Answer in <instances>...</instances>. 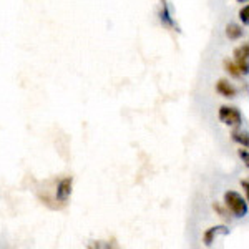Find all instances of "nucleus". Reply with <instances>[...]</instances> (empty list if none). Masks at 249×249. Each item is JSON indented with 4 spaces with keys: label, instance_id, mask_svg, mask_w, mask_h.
<instances>
[{
    "label": "nucleus",
    "instance_id": "nucleus-1",
    "mask_svg": "<svg viewBox=\"0 0 249 249\" xmlns=\"http://www.w3.org/2000/svg\"><path fill=\"white\" fill-rule=\"evenodd\" d=\"M224 203H226V208L236 216V218H244L249 211L248 201L236 191H228L226 195H224Z\"/></svg>",
    "mask_w": 249,
    "mask_h": 249
},
{
    "label": "nucleus",
    "instance_id": "nucleus-2",
    "mask_svg": "<svg viewBox=\"0 0 249 249\" xmlns=\"http://www.w3.org/2000/svg\"><path fill=\"white\" fill-rule=\"evenodd\" d=\"M219 120L224 124H228V126H241V123H243V115H241V111L234 107H221Z\"/></svg>",
    "mask_w": 249,
    "mask_h": 249
},
{
    "label": "nucleus",
    "instance_id": "nucleus-3",
    "mask_svg": "<svg viewBox=\"0 0 249 249\" xmlns=\"http://www.w3.org/2000/svg\"><path fill=\"white\" fill-rule=\"evenodd\" d=\"M234 60H236V65L241 70L243 75H248L249 73V47L248 43H243L241 47H238L234 50Z\"/></svg>",
    "mask_w": 249,
    "mask_h": 249
},
{
    "label": "nucleus",
    "instance_id": "nucleus-4",
    "mask_svg": "<svg viewBox=\"0 0 249 249\" xmlns=\"http://www.w3.org/2000/svg\"><path fill=\"white\" fill-rule=\"evenodd\" d=\"M71 195V178H63L60 179L57 186V199L60 203H65Z\"/></svg>",
    "mask_w": 249,
    "mask_h": 249
},
{
    "label": "nucleus",
    "instance_id": "nucleus-5",
    "mask_svg": "<svg viewBox=\"0 0 249 249\" xmlns=\"http://www.w3.org/2000/svg\"><path fill=\"white\" fill-rule=\"evenodd\" d=\"M216 91H218L219 95H223L224 98H234L236 93H238L236 87L228 82V80H219V82L216 83Z\"/></svg>",
    "mask_w": 249,
    "mask_h": 249
},
{
    "label": "nucleus",
    "instance_id": "nucleus-6",
    "mask_svg": "<svg viewBox=\"0 0 249 249\" xmlns=\"http://www.w3.org/2000/svg\"><path fill=\"white\" fill-rule=\"evenodd\" d=\"M218 234L226 236V234H230V230H228L226 226H213V228H210V230L204 232V244H206V246H211L213 241H214V238Z\"/></svg>",
    "mask_w": 249,
    "mask_h": 249
},
{
    "label": "nucleus",
    "instance_id": "nucleus-7",
    "mask_svg": "<svg viewBox=\"0 0 249 249\" xmlns=\"http://www.w3.org/2000/svg\"><path fill=\"white\" fill-rule=\"evenodd\" d=\"M160 20H161V23H163L164 27H168V29H176V30H178L175 20H173V17H171V10H170V7H168L166 0H163V7H161V14H160Z\"/></svg>",
    "mask_w": 249,
    "mask_h": 249
},
{
    "label": "nucleus",
    "instance_id": "nucleus-8",
    "mask_svg": "<svg viewBox=\"0 0 249 249\" xmlns=\"http://www.w3.org/2000/svg\"><path fill=\"white\" fill-rule=\"evenodd\" d=\"M243 35H244V30L238 23H230V25L226 27V37L230 40H239Z\"/></svg>",
    "mask_w": 249,
    "mask_h": 249
},
{
    "label": "nucleus",
    "instance_id": "nucleus-9",
    "mask_svg": "<svg viewBox=\"0 0 249 249\" xmlns=\"http://www.w3.org/2000/svg\"><path fill=\"white\" fill-rule=\"evenodd\" d=\"M231 136H232V140H234L236 143H239L241 146L248 148L249 140H248V133H246V131H232Z\"/></svg>",
    "mask_w": 249,
    "mask_h": 249
},
{
    "label": "nucleus",
    "instance_id": "nucleus-10",
    "mask_svg": "<svg viewBox=\"0 0 249 249\" xmlns=\"http://www.w3.org/2000/svg\"><path fill=\"white\" fill-rule=\"evenodd\" d=\"M224 67H226V71L231 75V77H234V78H241V77H243V73H241V70L238 68V65H234V63L230 62V60H226V62H224Z\"/></svg>",
    "mask_w": 249,
    "mask_h": 249
},
{
    "label": "nucleus",
    "instance_id": "nucleus-11",
    "mask_svg": "<svg viewBox=\"0 0 249 249\" xmlns=\"http://www.w3.org/2000/svg\"><path fill=\"white\" fill-rule=\"evenodd\" d=\"M239 18H241V22H243L244 25H248V23H249V7L248 5H244L243 9L239 10Z\"/></svg>",
    "mask_w": 249,
    "mask_h": 249
},
{
    "label": "nucleus",
    "instance_id": "nucleus-12",
    "mask_svg": "<svg viewBox=\"0 0 249 249\" xmlns=\"http://www.w3.org/2000/svg\"><path fill=\"white\" fill-rule=\"evenodd\" d=\"M239 156H241V160H243V163L246 164V166H249V155H248V148H241V150H239Z\"/></svg>",
    "mask_w": 249,
    "mask_h": 249
},
{
    "label": "nucleus",
    "instance_id": "nucleus-13",
    "mask_svg": "<svg viewBox=\"0 0 249 249\" xmlns=\"http://www.w3.org/2000/svg\"><path fill=\"white\" fill-rule=\"evenodd\" d=\"M241 184H243L244 191H248V179H243V181H241Z\"/></svg>",
    "mask_w": 249,
    "mask_h": 249
},
{
    "label": "nucleus",
    "instance_id": "nucleus-14",
    "mask_svg": "<svg viewBox=\"0 0 249 249\" xmlns=\"http://www.w3.org/2000/svg\"><path fill=\"white\" fill-rule=\"evenodd\" d=\"M238 2H241V3H243V2H248V0H238Z\"/></svg>",
    "mask_w": 249,
    "mask_h": 249
}]
</instances>
